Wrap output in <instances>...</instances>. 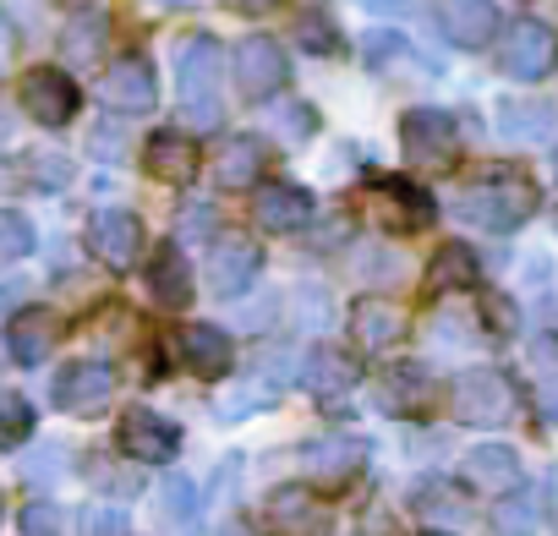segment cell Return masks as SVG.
I'll return each instance as SVG.
<instances>
[{"label":"cell","instance_id":"3","mask_svg":"<svg viewBox=\"0 0 558 536\" xmlns=\"http://www.w3.org/2000/svg\"><path fill=\"white\" fill-rule=\"evenodd\" d=\"M175 94H181L192 121H203V126L219 121V110H214V99H219V39L192 34L181 45V56H175Z\"/></svg>","mask_w":558,"mask_h":536},{"label":"cell","instance_id":"25","mask_svg":"<svg viewBox=\"0 0 558 536\" xmlns=\"http://www.w3.org/2000/svg\"><path fill=\"white\" fill-rule=\"evenodd\" d=\"M148 291H154V302H159V307H170V313H181V307L192 302V268H186V257H181V246H175V241L154 246V263H148Z\"/></svg>","mask_w":558,"mask_h":536},{"label":"cell","instance_id":"10","mask_svg":"<svg viewBox=\"0 0 558 536\" xmlns=\"http://www.w3.org/2000/svg\"><path fill=\"white\" fill-rule=\"evenodd\" d=\"M116 400V367L110 362H72L56 378V405L66 416H99Z\"/></svg>","mask_w":558,"mask_h":536},{"label":"cell","instance_id":"38","mask_svg":"<svg viewBox=\"0 0 558 536\" xmlns=\"http://www.w3.org/2000/svg\"><path fill=\"white\" fill-rule=\"evenodd\" d=\"M165 509L186 520V514H192V487H186V482H170V492H165Z\"/></svg>","mask_w":558,"mask_h":536},{"label":"cell","instance_id":"44","mask_svg":"<svg viewBox=\"0 0 558 536\" xmlns=\"http://www.w3.org/2000/svg\"><path fill=\"white\" fill-rule=\"evenodd\" d=\"M0 514H7V498H0Z\"/></svg>","mask_w":558,"mask_h":536},{"label":"cell","instance_id":"1","mask_svg":"<svg viewBox=\"0 0 558 536\" xmlns=\"http://www.w3.org/2000/svg\"><path fill=\"white\" fill-rule=\"evenodd\" d=\"M542 192L531 186V175H493L471 192H460V214L482 230H520L536 214Z\"/></svg>","mask_w":558,"mask_h":536},{"label":"cell","instance_id":"7","mask_svg":"<svg viewBox=\"0 0 558 536\" xmlns=\"http://www.w3.org/2000/svg\"><path fill=\"white\" fill-rule=\"evenodd\" d=\"M286 77H291V61H286V50H279L274 39L252 34V39L235 45V94L241 99L263 105V99H274L279 88H286Z\"/></svg>","mask_w":558,"mask_h":536},{"label":"cell","instance_id":"34","mask_svg":"<svg viewBox=\"0 0 558 536\" xmlns=\"http://www.w3.org/2000/svg\"><path fill=\"white\" fill-rule=\"evenodd\" d=\"M23 531L28 536H61V509L56 503H28L23 509Z\"/></svg>","mask_w":558,"mask_h":536},{"label":"cell","instance_id":"24","mask_svg":"<svg viewBox=\"0 0 558 536\" xmlns=\"http://www.w3.org/2000/svg\"><path fill=\"white\" fill-rule=\"evenodd\" d=\"M56 340H61V324H56V313H45V307H23V313L12 318V329H7V345H12V356H17L23 367H39V362L56 351Z\"/></svg>","mask_w":558,"mask_h":536},{"label":"cell","instance_id":"22","mask_svg":"<svg viewBox=\"0 0 558 536\" xmlns=\"http://www.w3.org/2000/svg\"><path fill=\"white\" fill-rule=\"evenodd\" d=\"M433 400H438V383H433L422 367H411V362L378 378V405H384L389 416H427Z\"/></svg>","mask_w":558,"mask_h":536},{"label":"cell","instance_id":"35","mask_svg":"<svg viewBox=\"0 0 558 536\" xmlns=\"http://www.w3.org/2000/svg\"><path fill=\"white\" fill-rule=\"evenodd\" d=\"M83 536H126V514L121 509H88L83 514Z\"/></svg>","mask_w":558,"mask_h":536},{"label":"cell","instance_id":"16","mask_svg":"<svg viewBox=\"0 0 558 536\" xmlns=\"http://www.w3.org/2000/svg\"><path fill=\"white\" fill-rule=\"evenodd\" d=\"M400 334H405V318H400L395 302H384V296H362V302L351 307V340H356V351H367V356L395 351Z\"/></svg>","mask_w":558,"mask_h":536},{"label":"cell","instance_id":"32","mask_svg":"<svg viewBox=\"0 0 558 536\" xmlns=\"http://www.w3.org/2000/svg\"><path fill=\"white\" fill-rule=\"evenodd\" d=\"M34 433V405L23 394H0V449H17Z\"/></svg>","mask_w":558,"mask_h":536},{"label":"cell","instance_id":"37","mask_svg":"<svg viewBox=\"0 0 558 536\" xmlns=\"http://www.w3.org/2000/svg\"><path fill=\"white\" fill-rule=\"evenodd\" d=\"M94 154H99V159H121V154H126V143H121V126H116V121L94 126Z\"/></svg>","mask_w":558,"mask_h":536},{"label":"cell","instance_id":"11","mask_svg":"<svg viewBox=\"0 0 558 536\" xmlns=\"http://www.w3.org/2000/svg\"><path fill=\"white\" fill-rule=\"evenodd\" d=\"M99 99H105L110 110H121V115H143V110H154V105H159L154 66H148L143 56H121V61H110L105 77H99Z\"/></svg>","mask_w":558,"mask_h":536},{"label":"cell","instance_id":"4","mask_svg":"<svg viewBox=\"0 0 558 536\" xmlns=\"http://www.w3.org/2000/svg\"><path fill=\"white\" fill-rule=\"evenodd\" d=\"M362 208H367V219H373V224L400 230V235L427 230V224H433V214H438V203H433L416 181H405V175H378V181L362 192Z\"/></svg>","mask_w":558,"mask_h":536},{"label":"cell","instance_id":"29","mask_svg":"<svg viewBox=\"0 0 558 536\" xmlns=\"http://www.w3.org/2000/svg\"><path fill=\"white\" fill-rule=\"evenodd\" d=\"M105 39H110V23H105L99 12H77V17L66 23V34H61V50L77 56V61H94V56L105 50Z\"/></svg>","mask_w":558,"mask_h":536},{"label":"cell","instance_id":"23","mask_svg":"<svg viewBox=\"0 0 558 536\" xmlns=\"http://www.w3.org/2000/svg\"><path fill=\"white\" fill-rule=\"evenodd\" d=\"M460 476H465L476 492H498V498H504V492L520 487V454L504 449V443H476V449L465 454Z\"/></svg>","mask_w":558,"mask_h":536},{"label":"cell","instance_id":"2","mask_svg":"<svg viewBox=\"0 0 558 536\" xmlns=\"http://www.w3.org/2000/svg\"><path fill=\"white\" fill-rule=\"evenodd\" d=\"M514 383L498 373V367H471V373H460L454 378V389H449V411H454V422H465V427H504L509 416H514Z\"/></svg>","mask_w":558,"mask_h":536},{"label":"cell","instance_id":"19","mask_svg":"<svg viewBox=\"0 0 558 536\" xmlns=\"http://www.w3.org/2000/svg\"><path fill=\"white\" fill-rule=\"evenodd\" d=\"M252 219H257L263 230H274V235H291V230H302V224L313 219V192H302V186H291V181H274V186L257 192Z\"/></svg>","mask_w":558,"mask_h":536},{"label":"cell","instance_id":"12","mask_svg":"<svg viewBox=\"0 0 558 536\" xmlns=\"http://www.w3.org/2000/svg\"><path fill=\"white\" fill-rule=\"evenodd\" d=\"M137 246H143V219L132 208H105V214L88 219V252L105 268H116V275H126V268H132Z\"/></svg>","mask_w":558,"mask_h":536},{"label":"cell","instance_id":"45","mask_svg":"<svg viewBox=\"0 0 558 536\" xmlns=\"http://www.w3.org/2000/svg\"><path fill=\"white\" fill-rule=\"evenodd\" d=\"M553 165H558V159H553Z\"/></svg>","mask_w":558,"mask_h":536},{"label":"cell","instance_id":"43","mask_svg":"<svg viewBox=\"0 0 558 536\" xmlns=\"http://www.w3.org/2000/svg\"><path fill=\"white\" fill-rule=\"evenodd\" d=\"M427 536H449V531H427Z\"/></svg>","mask_w":558,"mask_h":536},{"label":"cell","instance_id":"30","mask_svg":"<svg viewBox=\"0 0 558 536\" xmlns=\"http://www.w3.org/2000/svg\"><path fill=\"white\" fill-rule=\"evenodd\" d=\"M34 246H39L34 224H28L23 214H12V208H0V268H12V263H23V257H28Z\"/></svg>","mask_w":558,"mask_h":536},{"label":"cell","instance_id":"9","mask_svg":"<svg viewBox=\"0 0 558 536\" xmlns=\"http://www.w3.org/2000/svg\"><path fill=\"white\" fill-rule=\"evenodd\" d=\"M263 520H268V531H279V536H335V514H329L307 487H296V482L268 492Z\"/></svg>","mask_w":558,"mask_h":536},{"label":"cell","instance_id":"18","mask_svg":"<svg viewBox=\"0 0 558 536\" xmlns=\"http://www.w3.org/2000/svg\"><path fill=\"white\" fill-rule=\"evenodd\" d=\"M438 23H444L449 45L482 50L498 34V7H493V0H438Z\"/></svg>","mask_w":558,"mask_h":536},{"label":"cell","instance_id":"21","mask_svg":"<svg viewBox=\"0 0 558 536\" xmlns=\"http://www.w3.org/2000/svg\"><path fill=\"white\" fill-rule=\"evenodd\" d=\"M181 362H186L197 378L219 383V378L235 367V345H230V334L214 329V324H186V329H181Z\"/></svg>","mask_w":558,"mask_h":536},{"label":"cell","instance_id":"41","mask_svg":"<svg viewBox=\"0 0 558 536\" xmlns=\"http://www.w3.org/2000/svg\"><path fill=\"white\" fill-rule=\"evenodd\" d=\"M235 12H268V7H279V0H230Z\"/></svg>","mask_w":558,"mask_h":536},{"label":"cell","instance_id":"36","mask_svg":"<svg viewBox=\"0 0 558 536\" xmlns=\"http://www.w3.org/2000/svg\"><path fill=\"white\" fill-rule=\"evenodd\" d=\"M94 482H99L105 492H116V498H126V492H137V487H143L137 476H121V471H110L105 460H94Z\"/></svg>","mask_w":558,"mask_h":536},{"label":"cell","instance_id":"42","mask_svg":"<svg viewBox=\"0 0 558 536\" xmlns=\"http://www.w3.org/2000/svg\"><path fill=\"white\" fill-rule=\"evenodd\" d=\"M225 536H257L252 525H225Z\"/></svg>","mask_w":558,"mask_h":536},{"label":"cell","instance_id":"8","mask_svg":"<svg viewBox=\"0 0 558 536\" xmlns=\"http://www.w3.org/2000/svg\"><path fill=\"white\" fill-rule=\"evenodd\" d=\"M116 443H121L126 460H143V465H170V460L181 454V433H175L159 411H148V405H132V411L121 416Z\"/></svg>","mask_w":558,"mask_h":536},{"label":"cell","instance_id":"20","mask_svg":"<svg viewBox=\"0 0 558 536\" xmlns=\"http://www.w3.org/2000/svg\"><path fill=\"white\" fill-rule=\"evenodd\" d=\"M143 170H148L154 181L186 186V181L197 175V143H192L186 132L165 126V132H154V137H148V148H143Z\"/></svg>","mask_w":558,"mask_h":536},{"label":"cell","instance_id":"6","mask_svg":"<svg viewBox=\"0 0 558 536\" xmlns=\"http://www.w3.org/2000/svg\"><path fill=\"white\" fill-rule=\"evenodd\" d=\"M498 66L514 77V83H542L553 66H558V34L536 17H520L509 34H504V50H498Z\"/></svg>","mask_w":558,"mask_h":536},{"label":"cell","instance_id":"27","mask_svg":"<svg viewBox=\"0 0 558 536\" xmlns=\"http://www.w3.org/2000/svg\"><path fill=\"white\" fill-rule=\"evenodd\" d=\"M214 175H219V186H230V192L263 181V143H257V137H225V143H219V159H214Z\"/></svg>","mask_w":558,"mask_h":536},{"label":"cell","instance_id":"26","mask_svg":"<svg viewBox=\"0 0 558 536\" xmlns=\"http://www.w3.org/2000/svg\"><path fill=\"white\" fill-rule=\"evenodd\" d=\"M553 126H558V110L547 99H504L498 105V132L514 143H542V137H553Z\"/></svg>","mask_w":558,"mask_h":536},{"label":"cell","instance_id":"28","mask_svg":"<svg viewBox=\"0 0 558 536\" xmlns=\"http://www.w3.org/2000/svg\"><path fill=\"white\" fill-rule=\"evenodd\" d=\"M482 285V263L465 241H444L433 252V291H471Z\"/></svg>","mask_w":558,"mask_h":536},{"label":"cell","instance_id":"40","mask_svg":"<svg viewBox=\"0 0 558 536\" xmlns=\"http://www.w3.org/2000/svg\"><path fill=\"white\" fill-rule=\"evenodd\" d=\"M203 230H208V208H192L186 214V235H203Z\"/></svg>","mask_w":558,"mask_h":536},{"label":"cell","instance_id":"5","mask_svg":"<svg viewBox=\"0 0 558 536\" xmlns=\"http://www.w3.org/2000/svg\"><path fill=\"white\" fill-rule=\"evenodd\" d=\"M400 148H405V159H411L416 170H449V165L460 159V126H454L444 110H433V105L405 110V121H400Z\"/></svg>","mask_w":558,"mask_h":536},{"label":"cell","instance_id":"17","mask_svg":"<svg viewBox=\"0 0 558 536\" xmlns=\"http://www.w3.org/2000/svg\"><path fill=\"white\" fill-rule=\"evenodd\" d=\"M302 383H307L313 400L340 405V400L356 389V362H351L345 351H335V345H313L307 362H302Z\"/></svg>","mask_w":558,"mask_h":536},{"label":"cell","instance_id":"39","mask_svg":"<svg viewBox=\"0 0 558 536\" xmlns=\"http://www.w3.org/2000/svg\"><path fill=\"white\" fill-rule=\"evenodd\" d=\"M542 416H547V422H558V383H547V389H542Z\"/></svg>","mask_w":558,"mask_h":536},{"label":"cell","instance_id":"33","mask_svg":"<svg viewBox=\"0 0 558 536\" xmlns=\"http://www.w3.org/2000/svg\"><path fill=\"white\" fill-rule=\"evenodd\" d=\"M296 39H302V45H313L318 56H335V50H340V39H335V28H329V23H324L318 12H307V17L296 23Z\"/></svg>","mask_w":558,"mask_h":536},{"label":"cell","instance_id":"14","mask_svg":"<svg viewBox=\"0 0 558 536\" xmlns=\"http://www.w3.org/2000/svg\"><path fill=\"white\" fill-rule=\"evenodd\" d=\"M257 275H263V246H257L252 235H225V241H214V257H208L214 296H241Z\"/></svg>","mask_w":558,"mask_h":536},{"label":"cell","instance_id":"13","mask_svg":"<svg viewBox=\"0 0 558 536\" xmlns=\"http://www.w3.org/2000/svg\"><path fill=\"white\" fill-rule=\"evenodd\" d=\"M23 110L39 121V126H66L77 115V83L56 66H34L23 77Z\"/></svg>","mask_w":558,"mask_h":536},{"label":"cell","instance_id":"31","mask_svg":"<svg viewBox=\"0 0 558 536\" xmlns=\"http://www.w3.org/2000/svg\"><path fill=\"white\" fill-rule=\"evenodd\" d=\"M493 531L498 536H536V503L520 492H504V503L493 509Z\"/></svg>","mask_w":558,"mask_h":536},{"label":"cell","instance_id":"15","mask_svg":"<svg viewBox=\"0 0 558 536\" xmlns=\"http://www.w3.org/2000/svg\"><path fill=\"white\" fill-rule=\"evenodd\" d=\"M362 460H367V443L362 438H318L307 449V482L324 487V492H340V487H351V476L362 471Z\"/></svg>","mask_w":558,"mask_h":536}]
</instances>
